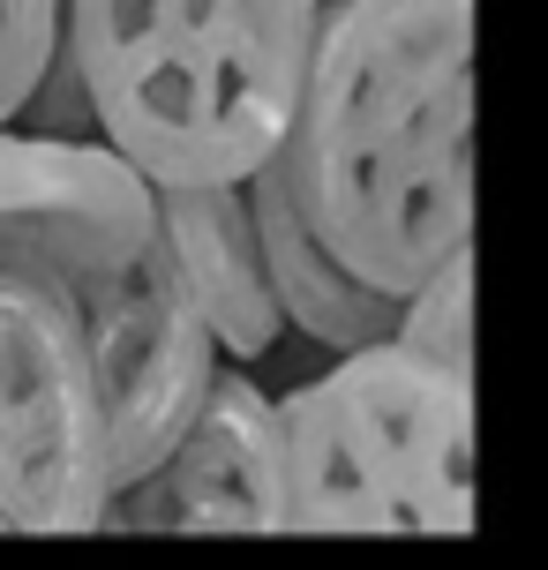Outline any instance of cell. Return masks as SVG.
Masks as SVG:
<instances>
[{
	"instance_id": "obj_10",
	"label": "cell",
	"mask_w": 548,
	"mask_h": 570,
	"mask_svg": "<svg viewBox=\"0 0 548 570\" xmlns=\"http://www.w3.org/2000/svg\"><path fill=\"white\" fill-rule=\"evenodd\" d=\"M399 345L473 383V248L443 263L413 301H399Z\"/></svg>"
},
{
	"instance_id": "obj_4",
	"label": "cell",
	"mask_w": 548,
	"mask_h": 570,
	"mask_svg": "<svg viewBox=\"0 0 548 570\" xmlns=\"http://www.w3.org/2000/svg\"><path fill=\"white\" fill-rule=\"evenodd\" d=\"M114 511L76 301L0 271V533H90Z\"/></svg>"
},
{
	"instance_id": "obj_9",
	"label": "cell",
	"mask_w": 548,
	"mask_h": 570,
	"mask_svg": "<svg viewBox=\"0 0 548 570\" xmlns=\"http://www.w3.org/2000/svg\"><path fill=\"white\" fill-rule=\"evenodd\" d=\"M248 210H256V240H263V271H271V301L286 315V331L316 338L323 353H369V345L399 338V301H383L353 278L346 263L301 226V210L286 203V180L263 166L248 180Z\"/></svg>"
},
{
	"instance_id": "obj_6",
	"label": "cell",
	"mask_w": 548,
	"mask_h": 570,
	"mask_svg": "<svg viewBox=\"0 0 548 570\" xmlns=\"http://www.w3.org/2000/svg\"><path fill=\"white\" fill-rule=\"evenodd\" d=\"M158 240V188L98 136L0 128V271L53 293L120 278Z\"/></svg>"
},
{
	"instance_id": "obj_8",
	"label": "cell",
	"mask_w": 548,
	"mask_h": 570,
	"mask_svg": "<svg viewBox=\"0 0 548 570\" xmlns=\"http://www.w3.org/2000/svg\"><path fill=\"white\" fill-rule=\"evenodd\" d=\"M158 248L174 263V278L188 285V301H196L203 331L218 338L226 368H248L286 338L248 188H158Z\"/></svg>"
},
{
	"instance_id": "obj_5",
	"label": "cell",
	"mask_w": 548,
	"mask_h": 570,
	"mask_svg": "<svg viewBox=\"0 0 548 570\" xmlns=\"http://www.w3.org/2000/svg\"><path fill=\"white\" fill-rule=\"evenodd\" d=\"M76 323H84L98 421H106V481H114V495H128L180 451L226 353L203 331L196 301L174 278L158 240L120 278H98L90 293H76Z\"/></svg>"
},
{
	"instance_id": "obj_7",
	"label": "cell",
	"mask_w": 548,
	"mask_h": 570,
	"mask_svg": "<svg viewBox=\"0 0 548 570\" xmlns=\"http://www.w3.org/2000/svg\"><path fill=\"white\" fill-rule=\"evenodd\" d=\"M106 525L158 533H293V473L278 399H263L248 368H218L196 428L144 488L114 495Z\"/></svg>"
},
{
	"instance_id": "obj_2",
	"label": "cell",
	"mask_w": 548,
	"mask_h": 570,
	"mask_svg": "<svg viewBox=\"0 0 548 570\" xmlns=\"http://www.w3.org/2000/svg\"><path fill=\"white\" fill-rule=\"evenodd\" d=\"M331 0H68L90 128L150 188H248L309 90Z\"/></svg>"
},
{
	"instance_id": "obj_1",
	"label": "cell",
	"mask_w": 548,
	"mask_h": 570,
	"mask_svg": "<svg viewBox=\"0 0 548 570\" xmlns=\"http://www.w3.org/2000/svg\"><path fill=\"white\" fill-rule=\"evenodd\" d=\"M353 278L413 301L473 248V0H331L271 158Z\"/></svg>"
},
{
	"instance_id": "obj_3",
	"label": "cell",
	"mask_w": 548,
	"mask_h": 570,
	"mask_svg": "<svg viewBox=\"0 0 548 570\" xmlns=\"http://www.w3.org/2000/svg\"><path fill=\"white\" fill-rule=\"evenodd\" d=\"M293 533H473V383L399 338L278 399Z\"/></svg>"
},
{
	"instance_id": "obj_11",
	"label": "cell",
	"mask_w": 548,
	"mask_h": 570,
	"mask_svg": "<svg viewBox=\"0 0 548 570\" xmlns=\"http://www.w3.org/2000/svg\"><path fill=\"white\" fill-rule=\"evenodd\" d=\"M68 46V0H0V128H16Z\"/></svg>"
}]
</instances>
